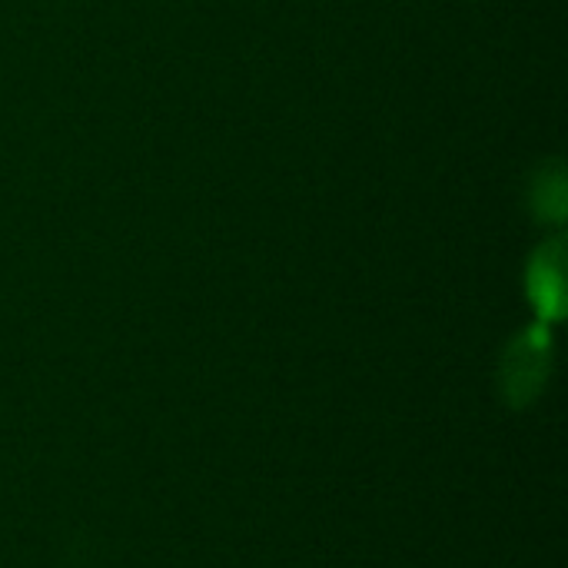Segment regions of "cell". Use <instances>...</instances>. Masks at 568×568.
Segmentation results:
<instances>
[{"label":"cell","mask_w":568,"mask_h":568,"mask_svg":"<svg viewBox=\"0 0 568 568\" xmlns=\"http://www.w3.org/2000/svg\"><path fill=\"white\" fill-rule=\"evenodd\" d=\"M529 290L539 310L559 313V303H562V243L559 240H552L549 246L536 253L532 270H529Z\"/></svg>","instance_id":"obj_1"},{"label":"cell","mask_w":568,"mask_h":568,"mask_svg":"<svg viewBox=\"0 0 568 568\" xmlns=\"http://www.w3.org/2000/svg\"><path fill=\"white\" fill-rule=\"evenodd\" d=\"M532 206L539 220H562L566 216V173L559 163H549L539 170L532 183Z\"/></svg>","instance_id":"obj_2"}]
</instances>
